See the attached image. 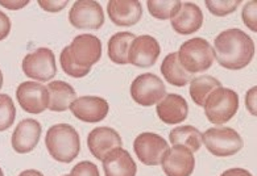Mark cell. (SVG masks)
Here are the masks:
<instances>
[{
	"label": "cell",
	"instance_id": "cell-1",
	"mask_svg": "<svg viewBox=\"0 0 257 176\" xmlns=\"http://www.w3.org/2000/svg\"><path fill=\"white\" fill-rule=\"evenodd\" d=\"M214 56L227 70H241L252 62L256 48L253 40L237 28L223 30L214 41Z\"/></svg>",
	"mask_w": 257,
	"mask_h": 176
},
{
	"label": "cell",
	"instance_id": "cell-2",
	"mask_svg": "<svg viewBox=\"0 0 257 176\" xmlns=\"http://www.w3.org/2000/svg\"><path fill=\"white\" fill-rule=\"evenodd\" d=\"M102 58V42L94 34L77 36L71 44L61 52L60 62L64 72L71 78L88 75L91 67Z\"/></svg>",
	"mask_w": 257,
	"mask_h": 176
},
{
	"label": "cell",
	"instance_id": "cell-3",
	"mask_svg": "<svg viewBox=\"0 0 257 176\" xmlns=\"http://www.w3.org/2000/svg\"><path fill=\"white\" fill-rule=\"evenodd\" d=\"M45 146L57 162L71 163L81 152V138L71 125L57 124L46 132Z\"/></svg>",
	"mask_w": 257,
	"mask_h": 176
},
{
	"label": "cell",
	"instance_id": "cell-4",
	"mask_svg": "<svg viewBox=\"0 0 257 176\" xmlns=\"http://www.w3.org/2000/svg\"><path fill=\"white\" fill-rule=\"evenodd\" d=\"M180 64L189 74L206 72L214 64V49L211 44L201 37L183 42L177 53Z\"/></svg>",
	"mask_w": 257,
	"mask_h": 176
},
{
	"label": "cell",
	"instance_id": "cell-5",
	"mask_svg": "<svg viewBox=\"0 0 257 176\" xmlns=\"http://www.w3.org/2000/svg\"><path fill=\"white\" fill-rule=\"evenodd\" d=\"M204 114L214 125H224L239 110V95L231 88L215 90L204 102Z\"/></svg>",
	"mask_w": 257,
	"mask_h": 176
},
{
	"label": "cell",
	"instance_id": "cell-6",
	"mask_svg": "<svg viewBox=\"0 0 257 176\" xmlns=\"http://www.w3.org/2000/svg\"><path fill=\"white\" fill-rule=\"evenodd\" d=\"M204 146L214 156H232L243 148V138L235 129L228 126H216L207 129L202 134Z\"/></svg>",
	"mask_w": 257,
	"mask_h": 176
},
{
	"label": "cell",
	"instance_id": "cell-7",
	"mask_svg": "<svg viewBox=\"0 0 257 176\" xmlns=\"http://www.w3.org/2000/svg\"><path fill=\"white\" fill-rule=\"evenodd\" d=\"M23 72L28 78L37 82H49L57 74L56 56L48 48H39L29 53L23 60Z\"/></svg>",
	"mask_w": 257,
	"mask_h": 176
},
{
	"label": "cell",
	"instance_id": "cell-8",
	"mask_svg": "<svg viewBox=\"0 0 257 176\" xmlns=\"http://www.w3.org/2000/svg\"><path fill=\"white\" fill-rule=\"evenodd\" d=\"M131 96L141 106L159 104L166 96V87L157 75L147 72L139 75L131 84Z\"/></svg>",
	"mask_w": 257,
	"mask_h": 176
},
{
	"label": "cell",
	"instance_id": "cell-9",
	"mask_svg": "<svg viewBox=\"0 0 257 176\" xmlns=\"http://www.w3.org/2000/svg\"><path fill=\"white\" fill-rule=\"evenodd\" d=\"M135 154L143 164L155 167L161 164L165 152L169 150V144L165 138L156 133H141L134 142Z\"/></svg>",
	"mask_w": 257,
	"mask_h": 176
},
{
	"label": "cell",
	"instance_id": "cell-10",
	"mask_svg": "<svg viewBox=\"0 0 257 176\" xmlns=\"http://www.w3.org/2000/svg\"><path fill=\"white\" fill-rule=\"evenodd\" d=\"M69 22L75 29L99 30L104 24V12L98 2L78 0L69 12Z\"/></svg>",
	"mask_w": 257,
	"mask_h": 176
},
{
	"label": "cell",
	"instance_id": "cell-11",
	"mask_svg": "<svg viewBox=\"0 0 257 176\" xmlns=\"http://www.w3.org/2000/svg\"><path fill=\"white\" fill-rule=\"evenodd\" d=\"M16 99L23 110L31 114H40L48 110L49 94L41 83L23 82L16 90Z\"/></svg>",
	"mask_w": 257,
	"mask_h": 176
},
{
	"label": "cell",
	"instance_id": "cell-12",
	"mask_svg": "<svg viewBox=\"0 0 257 176\" xmlns=\"http://www.w3.org/2000/svg\"><path fill=\"white\" fill-rule=\"evenodd\" d=\"M160 53H161V48L155 37L148 34L139 36L131 45L128 62L140 68H148L155 66Z\"/></svg>",
	"mask_w": 257,
	"mask_h": 176
},
{
	"label": "cell",
	"instance_id": "cell-13",
	"mask_svg": "<svg viewBox=\"0 0 257 176\" xmlns=\"http://www.w3.org/2000/svg\"><path fill=\"white\" fill-rule=\"evenodd\" d=\"M71 113L83 122H100L107 117L109 106L106 99L99 96H82L70 106Z\"/></svg>",
	"mask_w": 257,
	"mask_h": 176
},
{
	"label": "cell",
	"instance_id": "cell-14",
	"mask_svg": "<svg viewBox=\"0 0 257 176\" xmlns=\"http://www.w3.org/2000/svg\"><path fill=\"white\" fill-rule=\"evenodd\" d=\"M162 170L166 176H190L194 172V152L185 146H173L162 158Z\"/></svg>",
	"mask_w": 257,
	"mask_h": 176
},
{
	"label": "cell",
	"instance_id": "cell-15",
	"mask_svg": "<svg viewBox=\"0 0 257 176\" xmlns=\"http://www.w3.org/2000/svg\"><path fill=\"white\" fill-rule=\"evenodd\" d=\"M123 141L120 134L115 129L107 126H99L92 129L87 137L88 150L98 160L103 162L106 155L113 148H121Z\"/></svg>",
	"mask_w": 257,
	"mask_h": 176
},
{
	"label": "cell",
	"instance_id": "cell-16",
	"mask_svg": "<svg viewBox=\"0 0 257 176\" xmlns=\"http://www.w3.org/2000/svg\"><path fill=\"white\" fill-rule=\"evenodd\" d=\"M107 14L117 26H134L143 18V7L138 0H109Z\"/></svg>",
	"mask_w": 257,
	"mask_h": 176
},
{
	"label": "cell",
	"instance_id": "cell-17",
	"mask_svg": "<svg viewBox=\"0 0 257 176\" xmlns=\"http://www.w3.org/2000/svg\"><path fill=\"white\" fill-rule=\"evenodd\" d=\"M43 128L37 120L25 118L20 121L12 134V148L19 154H28L37 146Z\"/></svg>",
	"mask_w": 257,
	"mask_h": 176
},
{
	"label": "cell",
	"instance_id": "cell-18",
	"mask_svg": "<svg viewBox=\"0 0 257 176\" xmlns=\"http://www.w3.org/2000/svg\"><path fill=\"white\" fill-rule=\"evenodd\" d=\"M157 116L166 125H177L187 118L189 106L185 98L177 94L166 95L156 108Z\"/></svg>",
	"mask_w": 257,
	"mask_h": 176
},
{
	"label": "cell",
	"instance_id": "cell-19",
	"mask_svg": "<svg viewBox=\"0 0 257 176\" xmlns=\"http://www.w3.org/2000/svg\"><path fill=\"white\" fill-rule=\"evenodd\" d=\"M203 25V14L197 4L182 3L180 11L172 18V26L177 33L187 36L198 32Z\"/></svg>",
	"mask_w": 257,
	"mask_h": 176
},
{
	"label": "cell",
	"instance_id": "cell-20",
	"mask_svg": "<svg viewBox=\"0 0 257 176\" xmlns=\"http://www.w3.org/2000/svg\"><path fill=\"white\" fill-rule=\"evenodd\" d=\"M103 171L106 176H136L138 166L127 150L117 148L103 159Z\"/></svg>",
	"mask_w": 257,
	"mask_h": 176
},
{
	"label": "cell",
	"instance_id": "cell-21",
	"mask_svg": "<svg viewBox=\"0 0 257 176\" xmlns=\"http://www.w3.org/2000/svg\"><path fill=\"white\" fill-rule=\"evenodd\" d=\"M49 94L48 110L52 112H65L70 110V106L77 99V92L69 83L62 80H54L46 86Z\"/></svg>",
	"mask_w": 257,
	"mask_h": 176
},
{
	"label": "cell",
	"instance_id": "cell-22",
	"mask_svg": "<svg viewBox=\"0 0 257 176\" xmlns=\"http://www.w3.org/2000/svg\"><path fill=\"white\" fill-rule=\"evenodd\" d=\"M136 36L131 32H119L108 40V58L116 64H127L128 54Z\"/></svg>",
	"mask_w": 257,
	"mask_h": 176
},
{
	"label": "cell",
	"instance_id": "cell-23",
	"mask_svg": "<svg viewBox=\"0 0 257 176\" xmlns=\"http://www.w3.org/2000/svg\"><path fill=\"white\" fill-rule=\"evenodd\" d=\"M161 74L165 80L176 87H185L191 80V75L180 64L177 53H172L165 56L161 64Z\"/></svg>",
	"mask_w": 257,
	"mask_h": 176
},
{
	"label": "cell",
	"instance_id": "cell-24",
	"mask_svg": "<svg viewBox=\"0 0 257 176\" xmlns=\"http://www.w3.org/2000/svg\"><path fill=\"white\" fill-rule=\"evenodd\" d=\"M169 140L173 146H185L191 152H197L202 146L201 132L190 125L174 128L170 132Z\"/></svg>",
	"mask_w": 257,
	"mask_h": 176
},
{
	"label": "cell",
	"instance_id": "cell-25",
	"mask_svg": "<svg viewBox=\"0 0 257 176\" xmlns=\"http://www.w3.org/2000/svg\"><path fill=\"white\" fill-rule=\"evenodd\" d=\"M222 87V83L211 76V75H201L191 79L190 82V96L193 102L199 106H203L206 100L215 90Z\"/></svg>",
	"mask_w": 257,
	"mask_h": 176
},
{
	"label": "cell",
	"instance_id": "cell-26",
	"mask_svg": "<svg viewBox=\"0 0 257 176\" xmlns=\"http://www.w3.org/2000/svg\"><path fill=\"white\" fill-rule=\"evenodd\" d=\"M148 11L149 14L155 18L159 20H169L173 18L177 14V12L180 11L181 3L180 0H172V2H156V0H149L148 3Z\"/></svg>",
	"mask_w": 257,
	"mask_h": 176
},
{
	"label": "cell",
	"instance_id": "cell-27",
	"mask_svg": "<svg viewBox=\"0 0 257 176\" xmlns=\"http://www.w3.org/2000/svg\"><path fill=\"white\" fill-rule=\"evenodd\" d=\"M16 118V108L12 99L6 94H0V132L11 128Z\"/></svg>",
	"mask_w": 257,
	"mask_h": 176
},
{
	"label": "cell",
	"instance_id": "cell-28",
	"mask_svg": "<svg viewBox=\"0 0 257 176\" xmlns=\"http://www.w3.org/2000/svg\"><path fill=\"white\" fill-rule=\"evenodd\" d=\"M240 6V0H228V2H206V7L214 16L224 18L227 14H233Z\"/></svg>",
	"mask_w": 257,
	"mask_h": 176
},
{
	"label": "cell",
	"instance_id": "cell-29",
	"mask_svg": "<svg viewBox=\"0 0 257 176\" xmlns=\"http://www.w3.org/2000/svg\"><path fill=\"white\" fill-rule=\"evenodd\" d=\"M69 176H100L99 170L95 164L88 160L79 162L71 168Z\"/></svg>",
	"mask_w": 257,
	"mask_h": 176
},
{
	"label": "cell",
	"instance_id": "cell-30",
	"mask_svg": "<svg viewBox=\"0 0 257 176\" xmlns=\"http://www.w3.org/2000/svg\"><path fill=\"white\" fill-rule=\"evenodd\" d=\"M256 2H248L241 12V18H243L244 24L253 32H257V22H256Z\"/></svg>",
	"mask_w": 257,
	"mask_h": 176
},
{
	"label": "cell",
	"instance_id": "cell-31",
	"mask_svg": "<svg viewBox=\"0 0 257 176\" xmlns=\"http://www.w3.org/2000/svg\"><path fill=\"white\" fill-rule=\"evenodd\" d=\"M69 2L67 0H60V2H49V0H40L39 6L46 12H60L66 7Z\"/></svg>",
	"mask_w": 257,
	"mask_h": 176
},
{
	"label": "cell",
	"instance_id": "cell-32",
	"mask_svg": "<svg viewBox=\"0 0 257 176\" xmlns=\"http://www.w3.org/2000/svg\"><path fill=\"white\" fill-rule=\"evenodd\" d=\"M11 20L4 12L0 11V41H3L8 37L11 32Z\"/></svg>",
	"mask_w": 257,
	"mask_h": 176
},
{
	"label": "cell",
	"instance_id": "cell-33",
	"mask_svg": "<svg viewBox=\"0 0 257 176\" xmlns=\"http://www.w3.org/2000/svg\"><path fill=\"white\" fill-rule=\"evenodd\" d=\"M256 91L257 88L253 87L250 88L249 91H248V94H246V108L249 110V112L253 114V116H256V106H254V102H256Z\"/></svg>",
	"mask_w": 257,
	"mask_h": 176
},
{
	"label": "cell",
	"instance_id": "cell-34",
	"mask_svg": "<svg viewBox=\"0 0 257 176\" xmlns=\"http://www.w3.org/2000/svg\"><path fill=\"white\" fill-rule=\"evenodd\" d=\"M0 6H3L8 10H12V11H16V10H22L23 7L28 6V2H3V0H0Z\"/></svg>",
	"mask_w": 257,
	"mask_h": 176
},
{
	"label": "cell",
	"instance_id": "cell-35",
	"mask_svg": "<svg viewBox=\"0 0 257 176\" xmlns=\"http://www.w3.org/2000/svg\"><path fill=\"white\" fill-rule=\"evenodd\" d=\"M220 176H253L248 170L244 168H229L222 174Z\"/></svg>",
	"mask_w": 257,
	"mask_h": 176
},
{
	"label": "cell",
	"instance_id": "cell-36",
	"mask_svg": "<svg viewBox=\"0 0 257 176\" xmlns=\"http://www.w3.org/2000/svg\"><path fill=\"white\" fill-rule=\"evenodd\" d=\"M19 176H44L43 172H40L37 170H25Z\"/></svg>",
	"mask_w": 257,
	"mask_h": 176
},
{
	"label": "cell",
	"instance_id": "cell-37",
	"mask_svg": "<svg viewBox=\"0 0 257 176\" xmlns=\"http://www.w3.org/2000/svg\"><path fill=\"white\" fill-rule=\"evenodd\" d=\"M3 87V72L0 71V90Z\"/></svg>",
	"mask_w": 257,
	"mask_h": 176
},
{
	"label": "cell",
	"instance_id": "cell-38",
	"mask_svg": "<svg viewBox=\"0 0 257 176\" xmlns=\"http://www.w3.org/2000/svg\"><path fill=\"white\" fill-rule=\"evenodd\" d=\"M0 176H4V174H3V170L0 168Z\"/></svg>",
	"mask_w": 257,
	"mask_h": 176
},
{
	"label": "cell",
	"instance_id": "cell-39",
	"mask_svg": "<svg viewBox=\"0 0 257 176\" xmlns=\"http://www.w3.org/2000/svg\"><path fill=\"white\" fill-rule=\"evenodd\" d=\"M64 176H69V175H64Z\"/></svg>",
	"mask_w": 257,
	"mask_h": 176
}]
</instances>
